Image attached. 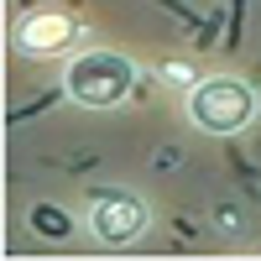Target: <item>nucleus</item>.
I'll return each instance as SVG.
<instances>
[{"label":"nucleus","instance_id":"obj_2","mask_svg":"<svg viewBox=\"0 0 261 261\" xmlns=\"http://www.w3.org/2000/svg\"><path fill=\"white\" fill-rule=\"evenodd\" d=\"M63 84H68V99H79L84 110H110V105H120V99L130 94L136 68H130V58L94 47V53H79V58L68 63Z\"/></svg>","mask_w":261,"mask_h":261},{"label":"nucleus","instance_id":"obj_1","mask_svg":"<svg viewBox=\"0 0 261 261\" xmlns=\"http://www.w3.org/2000/svg\"><path fill=\"white\" fill-rule=\"evenodd\" d=\"M188 120L199 130H214V136H230V130H246L256 120V89L246 79H199L188 89Z\"/></svg>","mask_w":261,"mask_h":261},{"label":"nucleus","instance_id":"obj_5","mask_svg":"<svg viewBox=\"0 0 261 261\" xmlns=\"http://www.w3.org/2000/svg\"><path fill=\"white\" fill-rule=\"evenodd\" d=\"M162 79H167V84H178V89H193V84H199L188 63H167V68H162Z\"/></svg>","mask_w":261,"mask_h":261},{"label":"nucleus","instance_id":"obj_3","mask_svg":"<svg viewBox=\"0 0 261 261\" xmlns=\"http://www.w3.org/2000/svg\"><path fill=\"white\" fill-rule=\"evenodd\" d=\"M89 230L105 246H130L146 230V204L136 193H94L89 204Z\"/></svg>","mask_w":261,"mask_h":261},{"label":"nucleus","instance_id":"obj_4","mask_svg":"<svg viewBox=\"0 0 261 261\" xmlns=\"http://www.w3.org/2000/svg\"><path fill=\"white\" fill-rule=\"evenodd\" d=\"M68 37H73V21L63 16V11H37V16H27L16 27V47L21 53H58V47H68Z\"/></svg>","mask_w":261,"mask_h":261}]
</instances>
